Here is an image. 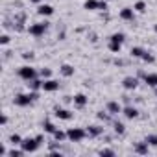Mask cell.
Segmentation results:
<instances>
[{"mask_svg": "<svg viewBox=\"0 0 157 157\" xmlns=\"http://www.w3.org/2000/svg\"><path fill=\"white\" fill-rule=\"evenodd\" d=\"M85 135H87V131H83L82 128H70V129L67 131V137H68L72 142H80V140H83Z\"/></svg>", "mask_w": 157, "mask_h": 157, "instance_id": "1", "label": "cell"}, {"mask_svg": "<svg viewBox=\"0 0 157 157\" xmlns=\"http://www.w3.org/2000/svg\"><path fill=\"white\" fill-rule=\"evenodd\" d=\"M35 98H37V93H30V94H17V96H15V104H17V105H21V107H24V105H30Z\"/></svg>", "mask_w": 157, "mask_h": 157, "instance_id": "2", "label": "cell"}, {"mask_svg": "<svg viewBox=\"0 0 157 157\" xmlns=\"http://www.w3.org/2000/svg\"><path fill=\"white\" fill-rule=\"evenodd\" d=\"M39 140H37V137L35 139H22V142H21V146H22V150L26 151V153H33L37 148H39Z\"/></svg>", "mask_w": 157, "mask_h": 157, "instance_id": "3", "label": "cell"}, {"mask_svg": "<svg viewBox=\"0 0 157 157\" xmlns=\"http://www.w3.org/2000/svg\"><path fill=\"white\" fill-rule=\"evenodd\" d=\"M19 76L22 78V80L30 82V80H33V78H37V72H35V68H33V67L24 65V67H21V68H19Z\"/></svg>", "mask_w": 157, "mask_h": 157, "instance_id": "4", "label": "cell"}, {"mask_svg": "<svg viewBox=\"0 0 157 157\" xmlns=\"http://www.w3.org/2000/svg\"><path fill=\"white\" fill-rule=\"evenodd\" d=\"M28 32H30L33 37H41V35H44V32H46V22H37V24H32V26L28 28Z\"/></svg>", "mask_w": 157, "mask_h": 157, "instance_id": "5", "label": "cell"}, {"mask_svg": "<svg viewBox=\"0 0 157 157\" xmlns=\"http://www.w3.org/2000/svg\"><path fill=\"white\" fill-rule=\"evenodd\" d=\"M59 89V83L56 82V80H44L43 82V91H46V93H54V91H57Z\"/></svg>", "mask_w": 157, "mask_h": 157, "instance_id": "6", "label": "cell"}, {"mask_svg": "<svg viewBox=\"0 0 157 157\" xmlns=\"http://www.w3.org/2000/svg\"><path fill=\"white\" fill-rule=\"evenodd\" d=\"M56 117L61 118V120H70L72 118V113L68 109H61V107H56Z\"/></svg>", "mask_w": 157, "mask_h": 157, "instance_id": "7", "label": "cell"}, {"mask_svg": "<svg viewBox=\"0 0 157 157\" xmlns=\"http://www.w3.org/2000/svg\"><path fill=\"white\" fill-rule=\"evenodd\" d=\"M137 78H133V76H128V78H124V82H122V85H124V89H135L137 87Z\"/></svg>", "mask_w": 157, "mask_h": 157, "instance_id": "8", "label": "cell"}, {"mask_svg": "<svg viewBox=\"0 0 157 157\" xmlns=\"http://www.w3.org/2000/svg\"><path fill=\"white\" fill-rule=\"evenodd\" d=\"M37 13H39V15H43V17H50V15L54 13V8H52V6H48V4H41V6H39V10H37Z\"/></svg>", "mask_w": 157, "mask_h": 157, "instance_id": "9", "label": "cell"}, {"mask_svg": "<svg viewBox=\"0 0 157 157\" xmlns=\"http://www.w3.org/2000/svg\"><path fill=\"white\" fill-rule=\"evenodd\" d=\"M133 17H135L133 8H124V10L120 11V19H124V21H133Z\"/></svg>", "mask_w": 157, "mask_h": 157, "instance_id": "10", "label": "cell"}, {"mask_svg": "<svg viewBox=\"0 0 157 157\" xmlns=\"http://www.w3.org/2000/svg\"><path fill=\"white\" fill-rule=\"evenodd\" d=\"M144 82H146L150 87L155 89V87H157V74H146V76H144Z\"/></svg>", "mask_w": 157, "mask_h": 157, "instance_id": "11", "label": "cell"}, {"mask_svg": "<svg viewBox=\"0 0 157 157\" xmlns=\"http://www.w3.org/2000/svg\"><path fill=\"white\" fill-rule=\"evenodd\" d=\"M28 87H30L32 91H39V89H43V82L37 80V78H33V80L28 82Z\"/></svg>", "mask_w": 157, "mask_h": 157, "instance_id": "12", "label": "cell"}, {"mask_svg": "<svg viewBox=\"0 0 157 157\" xmlns=\"http://www.w3.org/2000/svg\"><path fill=\"white\" fill-rule=\"evenodd\" d=\"M74 104H76L78 107H83V105L87 104V96H85V94H76V96H74Z\"/></svg>", "mask_w": 157, "mask_h": 157, "instance_id": "13", "label": "cell"}, {"mask_svg": "<svg viewBox=\"0 0 157 157\" xmlns=\"http://www.w3.org/2000/svg\"><path fill=\"white\" fill-rule=\"evenodd\" d=\"M107 111H109V113H120L122 107L118 105V102H109V104H107Z\"/></svg>", "mask_w": 157, "mask_h": 157, "instance_id": "14", "label": "cell"}, {"mask_svg": "<svg viewBox=\"0 0 157 157\" xmlns=\"http://www.w3.org/2000/svg\"><path fill=\"white\" fill-rule=\"evenodd\" d=\"M98 6H100V2H96V0H87L85 2V10H89V11L98 10Z\"/></svg>", "mask_w": 157, "mask_h": 157, "instance_id": "15", "label": "cell"}, {"mask_svg": "<svg viewBox=\"0 0 157 157\" xmlns=\"http://www.w3.org/2000/svg\"><path fill=\"white\" fill-rule=\"evenodd\" d=\"M59 70H61V74H63V76H67V78H68V76H72V74H74V68H72V67H70V65H63V67H61V68H59Z\"/></svg>", "mask_w": 157, "mask_h": 157, "instance_id": "16", "label": "cell"}, {"mask_svg": "<svg viewBox=\"0 0 157 157\" xmlns=\"http://www.w3.org/2000/svg\"><path fill=\"white\" fill-rule=\"evenodd\" d=\"M124 115H126L128 118H135V117L139 115V111H137L135 107H126V109H124Z\"/></svg>", "mask_w": 157, "mask_h": 157, "instance_id": "17", "label": "cell"}, {"mask_svg": "<svg viewBox=\"0 0 157 157\" xmlns=\"http://www.w3.org/2000/svg\"><path fill=\"white\" fill-rule=\"evenodd\" d=\"M120 46H122V43H115V41H111V43H109V50H111V52H115V54H118V52H120Z\"/></svg>", "mask_w": 157, "mask_h": 157, "instance_id": "18", "label": "cell"}, {"mask_svg": "<svg viewBox=\"0 0 157 157\" xmlns=\"http://www.w3.org/2000/svg\"><path fill=\"white\" fill-rule=\"evenodd\" d=\"M87 133H89L91 137H96V135H100V133H102V128H98V126H91Z\"/></svg>", "mask_w": 157, "mask_h": 157, "instance_id": "19", "label": "cell"}, {"mask_svg": "<svg viewBox=\"0 0 157 157\" xmlns=\"http://www.w3.org/2000/svg\"><path fill=\"white\" fill-rule=\"evenodd\" d=\"M124 39H126L124 33H113L111 35V41H115V43H124Z\"/></svg>", "mask_w": 157, "mask_h": 157, "instance_id": "20", "label": "cell"}, {"mask_svg": "<svg viewBox=\"0 0 157 157\" xmlns=\"http://www.w3.org/2000/svg\"><path fill=\"white\" fill-rule=\"evenodd\" d=\"M142 54H144L142 48H139V46H133V48H131V56H133V57H142Z\"/></svg>", "mask_w": 157, "mask_h": 157, "instance_id": "21", "label": "cell"}, {"mask_svg": "<svg viewBox=\"0 0 157 157\" xmlns=\"http://www.w3.org/2000/svg\"><path fill=\"white\" fill-rule=\"evenodd\" d=\"M44 131H46V133H52V135H54V133H56V126H54L52 122H48V120H46V122H44Z\"/></svg>", "mask_w": 157, "mask_h": 157, "instance_id": "22", "label": "cell"}, {"mask_svg": "<svg viewBox=\"0 0 157 157\" xmlns=\"http://www.w3.org/2000/svg\"><path fill=\"white\" fill-rule=\"evenodd\" d=\"M54 139L61 142V140H65V139H68V137H67V133H63V131H59V129H56V133H54Z\"/></svg>", "mask_w": 157, "mask_h": 157, "instance_id": "23", "label": "cell"}, {"mask_svg": "<svg viewBox=\"0 0 157 157\" xmlns=\"http://www.w3.org/2000/svg\"><path fill=\"white\" fill-rule=\"evenodd\" d=\"M146 144H148V142H146ZM146 144H137V146H135V151H137V153H142V155L148 153V146H146Z\"/></svg>", "mask_w": 157, "mask_h": 157, "instance_id": "24", "label": "cell"}, {"mask_svg": "<svg viewBox=\"0 0 157 157\" xmlns=\"http://www.w3.org/2000/svg\"><path fill=\"white\" fill-rule=\"evenodd\" d=\"M133 10L139 11V13H144V11H146V4H144V2H137V4L133 6Z\"/></svg>", "mask_w": 157, "mask_h": 157, "instance_id": "25", "label": "cell"}, {"mask_svg": "<svg viewBox=\"0 0 157 157\" xmlns=\"http://www.w3.org/2000/svg\"><path fill=\"white\" fill-rule=\"evenodd\" d=\"M146 142L151 144V146H157V135H148L146 137Z\"/></svg>", "mask_w": 157, "mask_h": 157, "instance_id": "26", "label": "cell"}, {"mask_svg": "<svg viewBox=\"0 0 157 157\" xmlns=\"http://www.w3.org/2000/svg\"><path fill=\"white\" fill-rule=\"evenodd\" d=\"M142 59H144L146 63H153V61H155V57H153L151 54H148V52H144V54H142Z\"/></svg>", "mask_w": 157, "mask_h": 157, "instance_id": "27", "label": "cell"}, {"mask_svg": "<svg viewBox=\"0 0 157 157\" xmlns=\"http://www.w3.org/2000/svg\"><path fill=\"white\" fill-rule=\"evenodd\" d=\"M50 76H52V70H50V68H43V70H41V78H44V80H48Z\"/></svg>", "mask_w": 157, "mask_h": 157, "instance_id": "28", "label": "cell"}, {"mask_svg": "<svg viewBox=\"0 0 157 157\" xmlns=\"http://www.w3.org/2000/svg\"><path fill=\"white\" fill-rule=\"evenodd\" d=\"M10 140H11V144H21V142H22L21 135H17V133H15V135H11V139H10Z\"/></svg>", "mask_w": 157, "mask_h": 157, "instance_id": "29", "label": "cell"}, {"mask_svg": "<svg viewBox=\"0 0 157 157\" xmlns=\"http://www.w3.org/2000/svg\"><path fill=\"white\" fill-rule=\"evenodd\" d=\"M22 153H26V151H24V150H11V151H10L11 157H21Z\"/></svg>", "mask_w": 157, "mask_h": 157, "instance_id": "30", "label": "cell"}, {"mask_svg": "<svg viewBox=\"0 0 157 157\" xmlns=\"http://www.w3.org/2000/svg\"><path fill=\"white\" fill-rule=\"evenodd\" d=\"M115 131H117V133H124V124L115 122Z\"/></svg>", "mask_w": 157, "mask_h": 157, "instance_id": "31", "label": "cell"}, {"mask_svg": "<svg viewBox=\"0 0 157 157\" xmlns=\"http://www.w3.org/2000/svg\"><path fill=\"white\" fill-rule=\"evenodd\" d=\"M0 43H2V44H8V43H10V37H8V35L4 33L2 37H0Z\"/></svg>", "mask_w": 157, "mask_h": 157, "instance_id": "32", "label": "cell"}, {"mask_svg": "<svg viewBox=\"0 0 157 157\" xmlns=\"http://www.w3.org/2000/svg\"><path fill=\"white\" fill-rule=\"evenodd\" d=\"M100 155H115V151H113V150H102Z\"/></svg>", "mask_w": 157, "mask_h": 157, "instance_id": "33", "label": "cell"}, {"mask_svg": "<svg viewBox=\"0 0 157 157\" xmlns=\"http://www.w3.org/2000/svg\"><path fill=\"white\" fill-rule=\"evenodd\" d=\"M98 10H107V2H105V0H102V2H100Z\"/></svg>", "mask_w": 157, "mask_h": 157, "instance_id": "34", "label": "cell"}, {"mask_svg": "<svg viewBox=\"0 0 157 157\" xmlns=\"http://www.w3.org/2000/svg\"><path fill=\"white\" fill-rule=\"evenodd\" d=\"M32 57H33V54H30V52L24 54V59H32Z\"/></svg>", "mask_w": 157, "mask_h": 157, "instance_id": "35", "label": "cell"}, {"mask_svg": "<svg viewBox=\"0 0 157 157\" xmlns=\"http://www.w3.org/2000/svg\"><path fill=\"white\" fill-rule=\"evenodd\" d=\"M30 2H33V4H41V0H30Z\"/></svg>", "mask_w": 157, "mask_h": 157, "instance_id": "36", "label": "cell"}, {"mask_svg": "<svg viewBox=\"0 0 157 157\" xmlns=\"http://www.w3.org/2000/svg\"><path fill=\"white\" fill-rule=\"evenodd\" d=\"M155 32H157V24H155Z\"/></svg>", "mask_w": 157, "mask_h": 157, "instance_id": "37", "label": "cell"}, {"mask_svg": "<svg viewBox=\"0 0 157 157\" xmlns=\"http://www.w3.org/2000/svg\"><path fill=\"white\" fill-rule=\"evenodd\" d=\"M155 94H157V87H155Z\"/></svg>", "mask_w": 157, "mask_h": 157, "instance_id": "38", "label": "cell"}, {"mask_svg": "<svg viewBox=\"0 0 157 157\" xmlns=\"http://www.w3.org/2000/svg\"><path fill=\"white\" fill-rule=\"evenodd\" d=\"M105 2H109V0H105Z\"/></svg>", "mask_w": 157, "mask_h": 157, "instance_id": "39", "label": "cell"}]
</instances>
